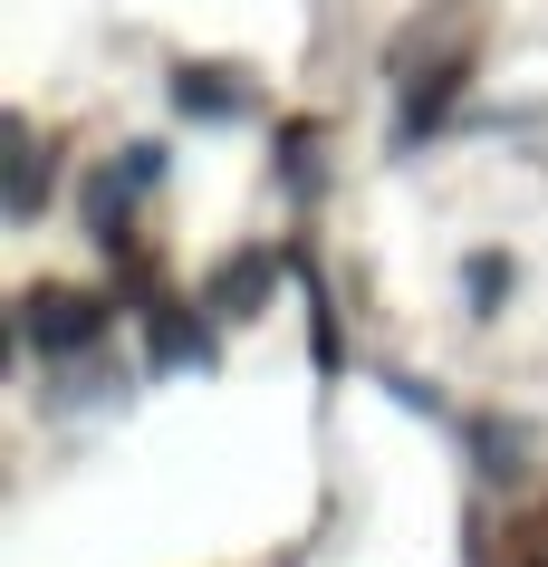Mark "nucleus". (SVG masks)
Masks as SVG:
<instances>
[{
	"label": "nucleus",
	"mask_w": 548,
	"mask_h": 567,
	"mask_svg": "<svg viewBox=\"0 0 548 567\" xmlns=\"http://www.w3.org/2000/svg\"><path fill=\"white\" fill-rule=\"evenodd\" d=\"M154 357L193 365V357H203V328H193V318H154Z\"/></svg>",
	"instance_id": "39448f33"
},
{
	"label": "nucleus",
	"mask_w": 548,
	"mask_h": 567,
	"mask_svg": "<svg viewBox=\"0 0 548 567\" xmlns=\"http://www.w3.org/2000/svg\"><path fill=\"white\" fill-rule=\"evenodd\" d=\"M260 289H270V260H241V269H221V308H260Z\"/></svg>",
	"instance_id": "20e7f679"
},
{
	"label": "nucleus",
	"mask_w": 548,
	"mask_h": 567,
	"mask_svg": "<svg viewBox=\"0 0 548 567\" xmlns=\"http://www.w3.org/2000/svg\"><path fill=\"white\" fill-rule=\"evenodd\" d=\"M20 328H30V347L68 357V347H96V328H106V308H96L87 289H30V308H20Z\"/></svg>",
	"instance_id": "f257e3e1"
},
{
	"label": "nucleus",
	"mask_w": 548,
	"mask_h": 567,
	"mask_svg": "<svg viewBox=\"0 0 548 567\" xmlns=\"http://www.w3.org/2000/svg\"><path fill=\"white\" fill-rule=\"evenodd\" d=\"M49 203V145L30 125H10V212H39Z\"/></svg>",
	"instance_id": "f03ea898"
},
{
	"label": "nucleus",
	"mask_w": 548,
	"mask_h": 567,
	"mask_svg": "<svg viewBox=\"0 0 548 567\" xmlns=\"http://www.w3.org/2000/svg\"><path fill=\"white\" fill-rule=\"evenodd\" d=\"M174 96L193 106V116H231V106H241V78H213V68H183V78H174Z\"/></svg>",
	"instance_id": "7ed1b4c3"
}]
</instances>
